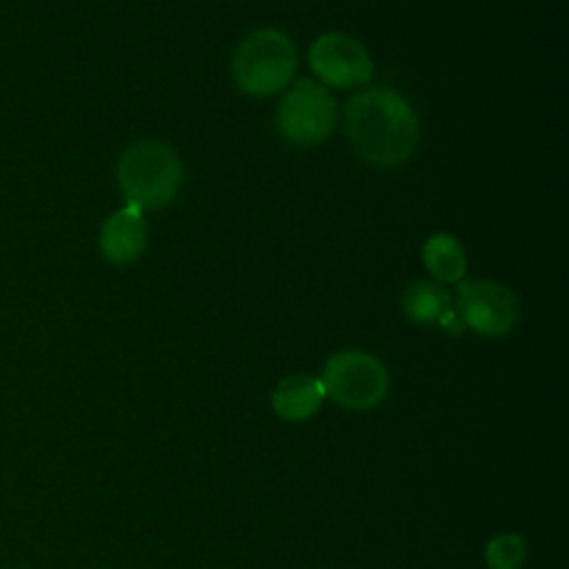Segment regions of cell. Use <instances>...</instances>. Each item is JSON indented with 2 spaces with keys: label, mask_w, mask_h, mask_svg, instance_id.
<instances>
[{
  "label": "cell",
  "mask_w": 569,
  "mask_h": 569,
  "mask_svg": "<svg viewBox=\"0 0 569 569\" xmlns=\"http://www.w3.org/2000/svg\"><path fill=\"white\" fill-rule=\"evenodd\" d=\"M345 133L358 158L391 169L413 156L420 140V120L400 91L369 87L345 102Z\"/></svg>",
  "instance_id": "obj_1"
},
{
  "label": "cell",
  "mask_w": 569,
  "mask_h": 569,
  "mask_svg": "<svg viewBox=\"0 0 569 569\" xmlns=\"http://www.w3.org/2000/svg\"><path fill=\"white\" fill-rule=\"evenodd\" d=\"M184 178L178 151L158 140L144 138L129 144L116 164L118 189L127 204L142 211L167 207L180 191Z\"/></svg>",
  "instance_id": "obj_2"
},
{
  "label": "cell",
  "mask_w": 569,
  "mask_h": 569,
  "mask_svg": "<svg viewBox=\"0 0 569 569\" xmlns=\"http://www.w3.org/2000/svg\"><path fill=\"white\" fill-rule=\"evenodd\" d=\"M298 71V47L289 33L276 27L251 31L236 47L231 73L247 96L264 98L284 91Z\"/></svg>",
  "instance_id": "obj_3"
},
{
  "label": "cell",
  "mask_w": 569,
  "mask_h": 569,
  "mask_svg": "<svg viewBox=\"0 0 569 569\" xmlns=\"http://www.w3.org/2000/svg\"><path fill=\"white\" fill-rule=\"evenodd\" d=\"M325 393L345 409L369 411L389 393V373L380 358L360 349H342L322 369Z\"/></svg>",
  "instance_id": "obj_4"
},
{
  "label": "cell",
  "mask_w": 569,
  "mask_h": 569,
  "mask_svg": "<svg viewBox=\"0 0 569 569\" xmlns=\"http://www.w3.org/2000/svg\"><path fill=\"white\" fill-rule=\"evenodd\" d=\"M338 122V104L333 93L311 80H298L280 100L276 111L278 133L298 147L325 142Z\"/></svg>",
  "instance_id": "obj_5"
},
{
  "label": "cell",
  "mask_w": 569,
  "mask_h": 569,
  "mask_svg": "<svg viewBox=\"0 0 569 569\" xmlns=\"http://www.w3.org/2000/svg\"><path fill=\"white\" fill-rule=\"evenodd\" d=\"M453 309L462 327L487 338L507 336L520 318L516 293L507 284L487 278L458 282Z\"/></svg>",
  "instance_id": "obj_6"
},
{
  "label": "cell",
  "mask_w": 569,
  "mask_h": 569,
  "mask_svg": "<svg viewBox=\"0 0 569 569\" xmlns=\"http://www.w3.org/2000/svg\"><path fill=\"white\" fill-rule=\"evenodd\" d=\"M309 67L325 87L351 89L373 78V60L365 44L349 33L327 31L309 47Z\"/></svg>",
  "instance_id": "obj_7"
},
{
  "label": "cell",
  "mask_w": 569,
  "mask_h": 569,
  "mask_svg": "<svg viewBox=\"0 0 569 569\" xmlns=\"http://www.w3.org/2000/svg\"><path fill=\"white\" fill-rule=\"evenodd\" d=\"M147 238L144 211L133 204H124L102 222L98 247L104 260L113 264H131L147 249Z\"/></svg>",
  "instance_id": "obj_8"
},
{
  "label": "cell",
  "mask_w": 569,
  "mask_h": 569,
  "mask_svg": "<svg viewBox=\"0 0 569 569\" xmlns=\"http://www.w3.org/2000/svg\"><path fill=\"white\" fill-rule=\"evenodd\" d=\"M402 311L413 325L440 327L449 333H460L465 329L449 291L438 282L413 280L402 293Z\"/></svg>",
  "instance_id": "obj_9"
},
{
  "label": "cell",
  "mask_w": 569,
  "mask_h": 569,
  "mask_svg": "<svg viewBox=\"0 0 569 569\" xmlns=\"http://www.w3.org/2000/svg\"><path fill=\"white\" fill-rule=\"evenodd\" d=\"M325 398L327 393L320 378L309 373H291L273 387L271 407L282 420L300 422L311 418Z\"/></svg>",
  "instance_id": "obj_10"
},
{
  "label": "cell",
  "mask_w": 569,
  "mask_h": 569,
  "mask_svg": "<svg viewBox=\"0 0 569 569\" xmlns=\"http://www.w3.org/2000/svg\"><path fill=\"white\" fill-rule=\"evenodd\" d=\"M422 262L438 282H460L467 273V253L462 242L447 231H438L422 244Z\"/></svg>",
  "instance_id": "obj_11"
},
{
  "label": "cell",
  "mask_w": 569,
  "mask_h": 569,
  "mask_svg": "<svg viewBox=\"0 0 569 569\" xmlns=\"http://www.w3.org/2000/svg\"><path fill=\"white\" fill-rule=\"evenodd\" d=\"M527 558V540L520 533H498L485 547L489 569H520Z\"/></svg>",
  "instance_id": "obj_12"
}]
</instances>
